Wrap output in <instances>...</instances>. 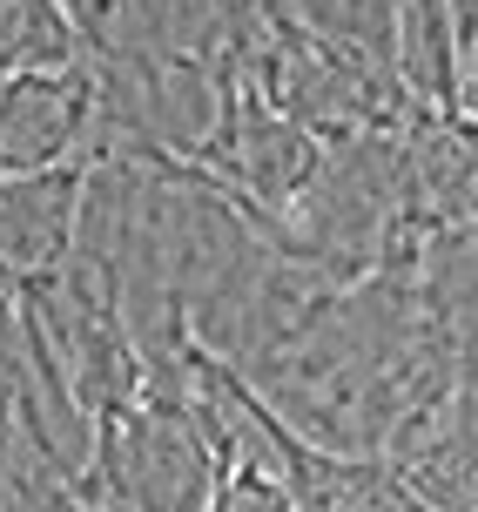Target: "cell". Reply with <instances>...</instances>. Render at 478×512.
<instances>
[{
  "mask_svg": "<svg viewBox=\"0 0 478 512\" xmlns=\"http://www.w3.org/2000/svg\"><path fill=\"white\" fill-rule=\"evenodd\" d=\"M88 128H95V75H81V61L7 75L0 81V176L81 169Z\"/></svg>",
  "mask_w": 478,
  "mask_h": 512,
  "instance_id": "1",
  "label": "cell"
},
{
  "mask_svg": "<svg viewBox=\"0 0 478 512\" xmlns=\"http://www.w3.org/2000/svg\"><path fill=\"white\" fill-rule=\"evenodd\" d=\"M81 169L0 176V283H48L75 256Z\"/></svg>",
  "mask_w": 478,
  "mask_h": 512,
  "instance_id": "2",
  "label": "cell"
}]
</instances>
